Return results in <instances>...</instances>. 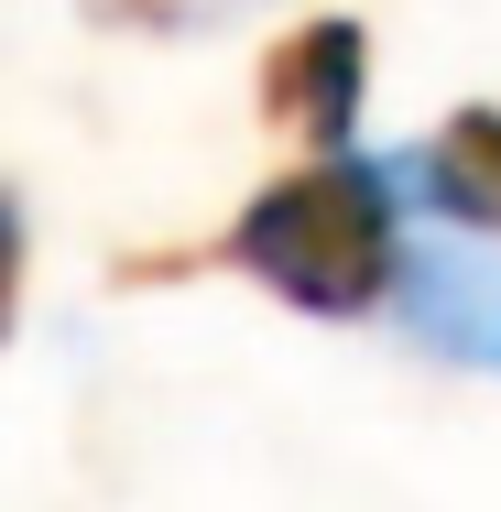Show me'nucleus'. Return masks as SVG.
<instances>
[{"instance_id": "7ed1b4c3", "label": "nucleus", "mask_w": 501, "mask_h": 512, "mask_svg": "<svg viewBox=\"0 0 501 512\" xmlns=\"http://www.w3.org/2000/svg\"><path fill=\"white\" fill-rule=\"evenodd\" d=\"M403 327L458 360V371H491L501 382V240H469V229H425L403 240Z\"/></svg>"}, {"instance_id": "f257e3e1", "label": "nucleus", "mask_w": 501, "mask_h": 512, "mask_svg": "<svg viewBox=\"0 0 501 512\" xmlns=\"http://www.w3.org/2000/svg\"><path fill=\"white\" fill-rule=\"evenodd\" d=\"M218 262H229L240 284H262L273 306L316 316V327L382 316L403 295V207H393V175H382L371 153L284 164L273 186H251L240 218L218 229Z\"/></svg>"}, {"instance_id": "39448f33", "label": "nucleus", "mask_w": 501, "mask_h": 512, "mask_svg": "<svg viewBox=\"0 0 501 512\" xmlns=\"http://www.w3.org/2000/svg\"><path fill=\"white\" fill-rule=\"evenodd\" d=\"M229 11L240 0H88V22H109V33H207Z\"/></svg>"}, {"instance_id": "423d86ee", "label": "nucleus", "mask_w": 501, "mask_h": 512, "mask_svg": "<svg viewBox=\"0 0 501 512\" xmlns=\"http://www.w3.org/2000/svg\"><path fill=\"white\" fill-rule=\"evenodd\" d=\"M22 262H33V240H22L11 186H0V349H11V327H22Z\"/></svg>"}, {"instance_id": "20e7f679", "label": "nucleus", "mask_w": 501, "mask_h": 512, "mask_svg": "<svg viewBox=\"0 0 501 512\" xmlns=\"http://www.w3.org/2000/svg\"><path fill=\"white\" fill-rule=\"evenodd\" d=\"M414 207L469 240H501V99H469L436 120V142L414 164Z\"/></svg>"}, {"instance_id": "f03ea898", "label": "nucleus", "mask_w": 501, "mask_h": 512, "mask_svg": "<svg viewBox=\"0 0 501 512\" xmlns=\"http://www.w3.org/2000/svg\"><path fill=\"white\" fill-rule=\"evenodd\" d=\"M251 109L273 142H295V164H338L360 153V109H371V33L349 11H316L295 33L262 44V77H251Z\"/></svg>"}]
</instances>
